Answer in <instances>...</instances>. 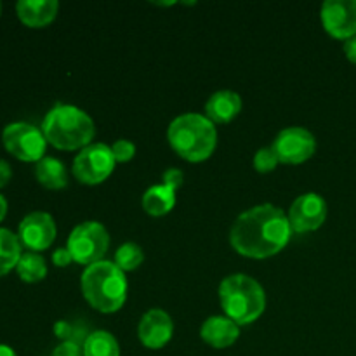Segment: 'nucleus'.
Listing matches in <instances>:
<instances>
[{
  "label": "nucleus",
  "instance_id": "1",
  "mask_svg": "<svg viewBox=\"0 0 356 356\" xmlns=\"http://www.w3.org/2000/svg\"><path fill=\"white\" fill-rule=\"evenodd\" d=\"M291 235L287 214L277 205L261 204L235 219L229 229V243L240 256L268 259L285 249Z\"/></svg>",
  "mask_w": 356,
  "mask_h": 356
},
{
  "label": "nucleus",
  "instance_id": "2",
  "mask_svg": "<svg viewBox=\"0 0 356 356\" xmlns=\"http://www.w3.org/2000/svg\"><path fill=\"white\" fill-rule=\"evenodd\" d=\"M47 145L63 152H76L92 145L96 136V124L92 118L79 106L58 103L47 111L42 120Z\"/></svg>",
  "mask_w": 356,
  "mask_h": 356
},
{
  "label": "nucleus",
  "instance_id": "3",
  "mask_svg": "<svg viewBox=\"0 0 356 356\" xmlns=\"http://www.w3.org/2000/svg\"><path fill=\"white\" fill-rule=\"evenodd\" d=\"M167 139L181 159L198 163L214 153L218 146V129L205 115L184 113L170 122Z\"/></svg>",
  "mask_w": 356,
  "mask_h": 356
},
{
  "label": "nucleus",
  "instance_id": "4",
  "mask_svg": "<svg viewBox=\"0 0 356 356\" xmlns=\"http://www.w3.org/2000/svg\"><path fill=\"white\" fill-rule=\"evenodd\" d=\"M80 287L90 308L99 313H115L127 301V278L111 261H99L83 270Z\"/></svg>",
  "mask_w": 356,
  "mask_h": 356
},
{
  "label": "nucleus",
  "instance_id": "5",
  "mask_svg": "<svg viewBox=\"0 0 356 356\" xmlns=\"http://www.w3.org/2000/svg\"><path fill=\"white\" fill-rule=\"evenodd\" d=\"M219 301L225 316L235 323H254L266 309V292L252 277L235 273L226 277L219 285Z\"/></svg>",
  "mask_w": 356,
  "mask_h": 356
},
{
  "label": "nucleus",
  "instance_id": "6",
  "mask_svg": "<svg viewBox=\"0 0 356 356\" xmlns=\"http://www.w3.org/2000/svg\"><path fill=\"white\" fill-rule=\"evenodd\" d=\"M66 249L72 254L73 263L87 268L103 261L106 256L110 249V233L97 221L80 222L70 233Z\"/></svg>",
  "mask_w": 356,
  "mask_h": 356
},
{
  "label": "nucleus",
  "instance_id": "7",
  "mask_svg": "<svg viewBox=\"0 0 356 356\" xmlns=\"http://www.w3.org/2000/svg\"><path fill=\"white\" fill-rule=\"evenodd\" d=\"M115 165L117 162H115L111 146L104 143H92L80 149L79 155L75 156L72 172L79 183L96 186V184L104 183L113 174Z\"/></svg>",
  "mask_w": 356,
  "mask_h": 356
},
{
  "label": "nucleus",
  "instance_id": "8",
  "mask_svg": "<svg viewBox=\"0 0 356 356\" xmlns=\"http://www.w3.org/2000/svg\"><path fill=\"white\" fill-rule=\"evenodd\" d=\"M3 148L21 162H40L45 156L47 139L42 129L26 122H13L2 132Z\"/></svg>",
  "mask_w": 356,
  "mask_h": 356
},
{
  "label": "nucleus",
  "instance_id": "9",
  "mask_svg": "<svg viewBox=\"0 0 356 356\" xmlns=\"http://www.w3.org/2000/svg\"><path fill=\"white\" fill-rule=\"evenodd\" d=\"M271 148L277 153L280 163L285 165H299L312 159L316 152V139L308 129L287 127L277 134L271 143Z\"/></svg>",
  "mask_w": 356,
  "mask_h": 356
},
{
  "label": "nucleus",
  "instance_id": "10",
  "mask_svg": "<svg viewBox=\"0 0 356 356\" xmlns=\"http://www.w3.org/2000/svg\"><path fill=\"white\" fill-rule=\"evenodd\" d=\"M327 202L318 193L299 195L289 209L292 233H312L322 228L327 219Z\"/></svg>",
  "mask_w": 356,
  "mask_h": 356
},
{
  "label": "nucleus",
  "instance_id": "11",
  "mask_svg": "<svg viewBox=\"0 0 356 356\" xmlns=\"http://www.w3.org/2000/svg\"><path fill=\"white\" fill-rule=\"evenodd\" d=\"M56 235H58V228H56L54 218L42 211L24 216L17 228L21 245L26 247L30 252L40 254L42 250H47L54 243Z\"/></svg>",
  "mask_w": 356,
  "mask_h": 356
},
{
  "label": "nucleus",
  "instance_id": "12",
  "mask_svg": "<svg viewBox=\"0 0 356 356\" xmlns=\"http://www.w3.org/2000/svg\"><path fill=\"white\" fill-rule=\"evenodd\" d=\"M323 30L337 40L356 37V0H327L320 9Z\"/></svg>",
  "mask_w": 356,
  "mask_h": 356
},
{
  "label": "nucleus",
  "instance_id": "13",
  "mask_svg": "<svg viewBox=\"0 0 356 356\" xmlns=\"http://www.w3.org/2000/svg\"><path fill=\"white\" fill-rule=\"evenodd\" d=\"M174 322L163 309L153 308L143 315L138 325L139 341L148 350H162L172 339Z\"/></svg>",
  "mask_w": 356,
  "mask_h": 356
},
{
  "label": "nucleus",
  "instance_id": "14",
  "mask_svg": "<svg viewBox=\"0 0 356 356\" xmlns=\"http://www.w3.org/2000/svg\"><path fill=\"white\" fill-rule=\"evenodd\" d=\"M200 337L214 350H226L238 341L240 325L225 315L211 316L202 323Z\"/></svg>",
  "mask_w": 356,
  "mask_h": 356
},
{
  "label": "nucleus",
  "instance_id": "15",
  "mask_svg": "<svg viewBox=\"0 0 356 356\" xmlns=\"http://www.w3.org/2000/svg\"><path fill=\"white\" fill-rule=\"evenodd\" d=\"M242 111V97L235 90H218L205 103V117L214 125L229 124Z\"/></svg>",
  "mask_w": 356,
  "mask_h": 356
},
{
  "label": "nucleus",
  "instance_id": "16",
  "mask_svg": "<svg viewBox=\"0 0 356 356\" xmlns=\"http://www.w3.org/2000/svg\"><path fill=\"white\" fill-rule=\"evenodd\" d=\"M59 10L58 0H19L16 14L28 28H44L56 19Z\"/></svg>",
  "mask_w": 356,
  "mask_h": 356
},
{
  "label": "nucleus",
  "instance_id": "17",
  "mask_svg": "<svg viewBox=\"0 0 356 356\" xmlns=\"http://www.w3.org/2000/svg\"><path fill=\"white\" fill-rule=\"evenodd\" d=\"M141 204L146 214L153 216V218H162V216L169 214L176 205V190L163 183L155 184L145 191Z\"/></svg>",
  "mask_w": 356,
  "mask_h": 356
},
{
  "label": "nucleus",
  "instance_id": "18",
  "mask_svg": "<svg viewBox=\"0 0 356 356\" xmlns=\"http://www.w3.org/2000/svg\"><path fill=\"white\" fill-rule=\"evenodd\" d=\"M35 177L47 190H63L68 186V172L61 160L54 156H44L35 165Z\"/></svg>",
  "mask_w": 356,
  "mask_h": 356
},
{
  "label": "nucleus",
  "instance_id": "19",
  "mask_svg": "<svg viewBox=\"0 0 356 356\" xmlns=\"http://www.w3.org/2000/svg\"><path fill=\"white\" fill-rule=\"evenodd\" d=\"M21 249L23 245L19 242V236L14 235L10 229L0 228V277L16 270L23 256Z\"/></svg>",
  "mask_w": 356,
  "mask_h": 356
},
{
  "label": "nucleus",
  "instance_id": "20",
  "mask_svg": "<svg viewBox=\"0 0 356 356\" xmlns=\"http://www.w3.org/2000/svg\"><path fill=\"white\" fill-rule=\"evenodd\" d=\"M83 356H120V346L113 334L96 330L86 337L82 344Z\"/></svg>",
  "mask_w": 356,
  "mask_h": 356
},
{
  "label": "nucleus",
  "instance_id": "21",
  "mask_svg": "<svg viewBox=\"0 0 356 356\" xmlns=\"http://www.w3.org/2000/svg\"><path fill=\"white\" fill-rule=\"evenodd\" d=\"M17 275L26 284H38L47 277V264L38 252H23L16 266Z\"/></svg>",
  "mask_w": 356,
  "mask_h": 356
},
{
  "label": "nucleus",
  "instance_id": "22",
  "mask_svg": "<svg viewBox=\"0 0 356 356\" xmlns=\"http://www.w3.org/2000/svg\"><path fill=\"white\" fill-rule=\"evenodd\" d=\"M145 261V252H143L141 247L138 243L127 242L124 245H120L115 252V259L113 263L120 268L124 273H129V271L138 270L139 266Z\"/></svg>",
  "mask_w": 356,
  "mask_h": 356
},
{
  "label": "nucleus",
  "instance_id": "23",
  "mask_svg": "<svg viewBox=\"0 0 356 356\" xmlns=\"http://www.w3.org/2000/svg\"><path fill=\"white\" fill-rule=\"evenodd\" d=\"M278 165H280V160H278L277 153L273 152L271 146L259 148L256 152V155H254V169H256L259 174L273 172Z\"/></svg>",
  "mask_w": 356,
  "mask_h": 356
},
{
  "label": "nucleus",
  "instance_id": "24",
  "mask_svg": "<svg viewBox=\"0 0 356 356\" xmlns=\"http://www.w3.org/2000/svg\"><path fill=\"white\" fill-rule=\"evenodd\" d=\"M111 152H113L115 162L117 163H125L131 162L136 155V145L129 139H118L111 145Z\"/></svg>",
  "mask_w": 356,
  "mask_h": 356
},
{
  "label": "nucleus",
  "instance_id": "25",
  "mask_svg": "<svg viewBox=\"0 0 356 356\" xmlns=\"http://www.w3.org/2000/svg\"><path fill=\"white\" fill-rule=\"evenodd\" d=\"M51 356H83L82 348L75 341H63L58 348H54Z\"/></svg>",
  "mask_w": 356,
  "mask_h": 356
},
{
  "label": "nucleus",
  "instance_id": "26",
  "mask_svg": "<svg viewBox=\"0 0 356 356\" xmlns=\"http://www.w3.org/2000/svg\"><path fill=\"white\" fill-rule=\"evenodd\" d=\"M162 181H163V184H167V186H170L172 190L177 191V188L183 186V183H184L183 170L174 169V167L172 169H167L165 172L162 174Z\"/></svg>",
  "mask_w": 356,
  "mask_h": 356
},
{
  "label": "nucleus",
  "instance_id": "27",
  "mask_svg": "<svg viewBox=\"0 0 356 356\" xmlns=\"http://www.w3.org/2000/svg\"><path fill=\"white\" fill-rule=\"evenodd\" d=\"M52 263L58 268H66L73 263V257L66 247H59V249H56L54 254H52Z\"/></svg>",
  "mask_w": 356,
  "mask_h": 356
},
{
  "label": "nucleus",
  "instance_id": "28",
  "mask_svg": "<svg viewBox=\"0 0 356 356\" xmlns=\"http://www.w3.org/2000/svg\"><path fill=\"white\" fill-rule=\"evenodd\" d=\"M10 177H13V169L6 160H0V190L9 184Z\"/></svg>",
  "mask_w": 356,
  "mask_h": 356
},
{
  "label": "nucleus",
  "instance_id": "29",
  "mask_svg": "<svg viewBox=\"0 0 356 356\" xmlns=\"http://www.w3.org/2000/svg\"><path fill=\"white\" fill-rule=\"evenodd\" d=\"M344 54H346L348 61L356 65V37L344 42Z\"/></svg>",
  "mask_w": 356,
  "mask_h": 356
},
{
  "label": "nucleus",
  "instance_id": "30",
  "mask_svg": "<svg viewBox=\"0 0 356 356\" xmlns=\"http://www.w3.org/2000/svg\"><path fill=\"white\" fill-rule=\"evenodd\" d=\"M7 216V200L3 198V195H0V222L6 219Z\"/></svg>",
  "mask_w": 356,
  "mask_h": 356
},
{
  "label": "nucleus",
  "instance_id": "31",
  "mask_svg": "<svg viewBox=\"0 0 356 356\" xmlns=\"http://www.w3.org/2000/svg\"><path fill=\"white\" fill-rule=\"evenodd\" d=\"M0 356H17V353L7 344H0Z\"/></svg>",
  "mask_w": 356,
  "mask_h": 356
},
{
  "label": "nucleus",
  "instance_id": "32",
  "mask_svg": "<svg viewBox=\"0 0 356 356\" xmlns=\"http://www.w3.org/2000/svg\"><path fill=\"white\" fill-rule=\"evenodd\" d=\"M0 13H2V3H0Z\"/></svg>",
  "mask_w": 356,
  "mask_h": 356
}]
</instances>
